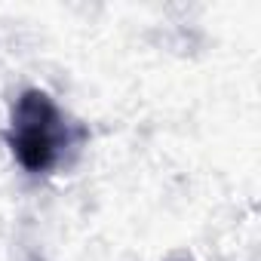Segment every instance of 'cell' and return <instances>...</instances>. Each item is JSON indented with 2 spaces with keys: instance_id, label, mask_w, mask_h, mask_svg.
<instances>
[{
  "instance_id": "obj_1",
  "label": "cell",
  "mask_w": 261,
  "mask_h": 261,
  "mask_svg": "<svg viewBox=\"0 0 261 261\" xmlns=\"http://www.w3.org/2000/svg\"><path fill=\"white\" fill-rule=\"evenodd\" d=\"M7 139L28 172H46L56 166L62 145H68V126L46 92L28 89L13 108V126Z\"/></svg>"
}]
</instances>
